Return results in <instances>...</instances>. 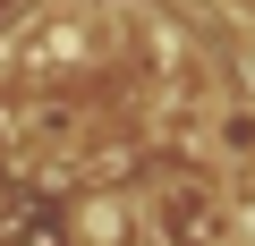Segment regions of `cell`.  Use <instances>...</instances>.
Instances as JSON below:
<instances>
[{
    "label": "cell",
    "mask_w": 255,
    "mask_h": 246,
    "mask_svg": "<svg viewBox=\"0 0 255 246\" xmlns=\"http://www.w3.org/2000/svg\"><path fill=\"white\" fill-rule=\"evenodd\" d=\"M213 153H221V162H238V170L255 162V110H221V128H213Z\"/></svg>",
    "instance_id": "3957f363"
},
{
    "label": "cell",
    "mask_w": 255,
    "mask_h": 246,
    "mask_svg": "<svg viewBox=\"0 0 255 246\" xmlns=\"http://www.w3.org/2000/svg\"><path fill=\"white\" fill-rule=\"evenodd\" d=\"M77 238H85V246H128V238H136V212L102 195V204H85V212H77Z\"/></svg>",
    "instance_id": "7a4b0ae2"
},
{
    "label": "cell",
    "mask_w": 255,
    "mask_h": 246,
    "mask_svg": "<svg viewBox=\"0 0 255 246\" xmlns=\"http://www.w3.org/2000/svg\"><path fill=\"white\" fill-rule=\"evenodd\" d=\"M153 238H162V246H230V238H238V212L221 204V187L179 178V187L153 195Z\"/></svg>",
    "instance_id": "6da1fadb"
}]
</instances>
